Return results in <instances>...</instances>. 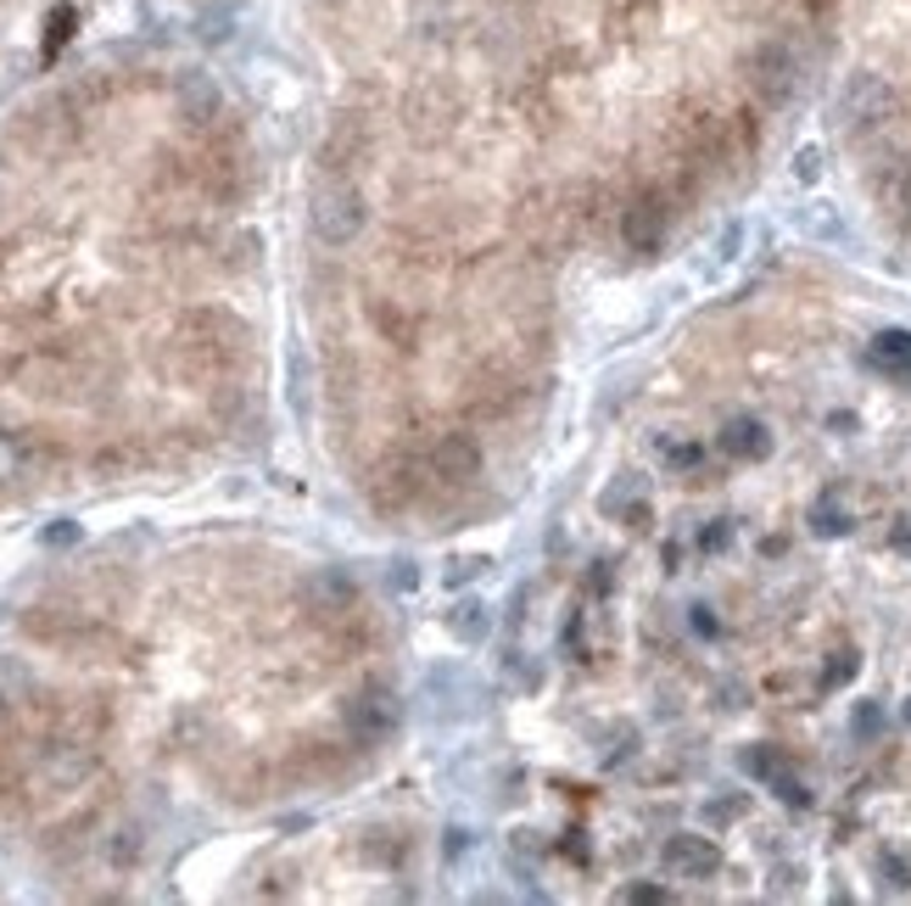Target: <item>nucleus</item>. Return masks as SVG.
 <instances>
[{
    "mask_svg": "<svg viewBox=\"0 0 911 906\" xmlns=\"http://www.w3.org/2000/svg\"><path fill=\"white\" fill-rule=\"evenodd\" d=\"M341 728H347V739L363 745V750L392 745L398 728H403V699H398V688H392V683H363V688H352L347 705H341Z\"/></svg>",
    "mask_w": 911,
    "mask_h": 906,
    "instance_id": "f257e3e1",
    "label": "nucleus"
},
{
    "mask_svg": "<svg viewBox=\"0 0 911 906\" xmlns=\"http://www.w3.org/2000/svg\"><path fill=\"white\" fill-rule=\"evenodd\" d=\"M739 67H744V84L761 107H788L799 96V51L788 40H755Z\"/></svg>",
    "mask_w": 911,
    "mask_h": 906,
    "instance_id": "f03ea898",
    "label": "nucleus"
},
{
    "mask_svg": "<svg viewBox=\"0 0 911 906\" xmlns=\"http://www.w3.org/2000/svg\"><path fill=\"white\" fill-rule=\"evenodd\" d=\"M308 224L325 246H347L363 235V224H370V208H363V191L352 186V179H319L314 197H308Z\"/></svg>",
    "mask_w": 911,
    "mask_h": 906,
    "instance_id": "7ed1b4c3",
    "label": "nucleus"
},
{
    "mask_svg": "<svg viewBox=\"0 0 911 906\" xmlns=\"http://www.w3.org/2000/svg\"><path fill=\"white\" fill-rule=\"evenodd\" d=\"M894 84L883 73H850V84L839 89V124L850 135H872L894 118Z\"/></svg>",
    "mask_w": 911,
    "mask_h": 906,
    "instance_id": "20e7f679",
    "label": "nucleus"
},
{
    "mask_svg": "<svg viewBox=\"0 0 911 906\" xmlns=\"http://www.w3.org/2000/svg\"><path fill=\"white\" fill-rule=\"evenodd\" d=\"M56 447L29 425H0V487H29L51 471Z\"/></svg>",
    "mask_w": 911,
    "mask_h": 906,
    "instance_id": "39448f33",
    "label": "nucleus"
},
{
    "mask_svg": "<svg viewBox=\"0 0 911 906\" xmlns=\"http://www.w3.org/2000/svg\"><path fill=\"white\" fill-rule=\"evenodd\" d=\"M666 230H671V208H666V197L660 191H637L626 208H621V241L632 246V252H660L666 246Z\"/></svg>",
    "mask_w": 911,
    "mask_h": 906,
    "instance_id": "423d86ee",
    "label": "nucleus"
},
{
    "mask_svg": "<svg viewBox=\"0 0 911 906\" xmlns=\"http://www.w3.org/2000/svg\"><path fill=\"white\" fill-rule=\"evenodd\" d=\"M425 465H431V476H436L442 487H465V482L481 476V442L465 436V431H447V436H436V447L425 453Z\"/></svg>",
    "mask_w": 911,
    "mask_h": 906,
    "instance_id": "0eeeda50",
    "label": "nucleus"
},
{
    "mask_svg": "<svg viewBox=\"0 0 911 906\" xmlns=\"http://www.w3.org/2000/svg\"><path fill=\"white\" fill-rule=\"evenodd\" d=\"M660 862L671 878H716L721 873V851L710 834H671L660 845Z\"/></svg>",
    "mask_w": 911,
    "mask_h": 906,
    "instance_id": "6e6552de",
    "label": "nucleus"
},
{
    "mask_svg": "<svg viewBox=\"0 0 911 906\" xmlns=\"http://www.w3.org/2000/svg\"><path fill=\"white\" fill-rule=\"evenodd\" d=\"M716 442H721L727 460H744V465H761L766 453H772V431H766L761 414H733V420L716 431Z\"/></svg>",
    "mask_w": 911,
    "mask_h": 906,
    "instance_id": "1a4fd4ad",
    "label": "nucleus"
},
{
    "mask_svg": "<svg viewBox=\"0 0 911 906\" xmlns=\"http://www.w3.org/2000/svg\"><path fill=\"white\" fill-rule=\"evenodd\" d=\"M303 599H308L314 615H347V610L358 604V582H352L341 566H325V571H314V577L303 582Z\"/></svg>",
    "mask_w": 911,
    "mask_h": 906,
    "instance_id": "9d476101",
    "label": "nucleus"
},
{
    "mask_svg": "<svg viewBox=\"0 0 911 906\" xmlns=\"http://www.w3.org/2000/svg\"><path fill=\"white\" fill-rule=\"evenodd\" d=\"M34 688H40V677H34V666L23 655H0V721H12L18 710H29Z\"/></svg>",
    "mask_w": 911,
    "mask_h": 906,
    "instance_id": "9b49d317",
    "label": "nucleus"
},
{
    "mask_svg": "<svg viewBox=\"0 0 911 906\" xmlns=\"http://www.w3.org/2000/svg\"><path fill=\"white\" fill-rule=\"evenodd\" d=\"M872 370H883V376H894V381H911V330H883V336H872Z\"/></svg>",
    "mask_w": 911,
    "mask_h": 906,
    "instance_id": "f8f14e48",
    "label": "nucleus"
},
{
    "mask_svg": "<svg viewBox=\"0 0 911 906\" xmlns=\"http://www.w3.org/2000/svg\"><path fill=\"white\" fill-rule=\"evenodd\" d=\"M447 632L459 644H487V632H492V610L481 604V599H459L447 610Z\"/></svg>",
    "mask_w": 911,
    "mask_h": 906,
    "instance_id": "ddd939ff",
    "label": "nucleus"
},
{
    "mask_svg": "<svg viewBox=\"0 0 911 906\" xmlns=\"http://www.w3.org/2000/svg\"><path fill=\"white\" fill-rule=\"evenodd\" d=\"M850 509L839 504V493H823V498H816V509H811V531L816 537H850Z\"/></svg>",
    "mask_w": 911,
    "mask_h": 906,
    "instance_id": "4468645a",
    "label": "nucleus"
},
{
    "mask_svg": "<svg viewBox=\"0 0 911 906\" xmlns=\"http://www.w3.org/2000/svg\"><path fill=\"white\" fill-rule=\"evenodd\" d=\"M856 672H861V650H834L828 655V666H823V677H816V688L823 694H834V688H845V683H856Z\"/></svg>",
    "mask_w": 911,
    "mask_h": 906,
    "instance_id": "2eb2a0df",
    "label": "nucleus"
},
{
    "mask_svg": "<svg viewBox=\"0 0 911 906\" xmlns=\"http://www.w3.org/2000/svg\"><path fill=\"white\" fill-rule=\"evenodd\" d=\"M739 767H744V778H755V783H772L788 761H783V750L777 745H750L744 756H739Z\"/></svg>",
    "mask_w": 911,
    "mask_h": 906,
    "instance_id": "dca6fc26",
    "label": "nucleus"
},
{
    "mask_svg": "<svg viewBox=\"0 0 911 906\" xmlns=\"http://www.w3.org/2000/svg\"><path fill=\"white\" fill-rule=\"evenodd\" d=\"M632 756H637V728H632V721H615V728L604 734V745H598V761L604 767H621Z\"/></svg>",
    "mask_w": 911,
    "mask_h": 906,
    "instance_id": "f3484780",
    "label": "nucleus"
},
{
    "mask_svg": "<svg viewBox=\"0 0 911 906\" xmlns=\"http://www.w3.org/2000/svg\"><path fill=\"white\" fill-rule=\"evenodd\" d=\"M504 677H509L520 694H542V666H537L526 650H509V655H504Z\"/></svg>",
    "mask_w": 911,
    "mask_h": 906,
    "instance_id": "a211bd4d",
    "label": "nucleus"
},
{
    "mask_svg": "<svg viewBox=\"0 0 911 906\" xmlns=\"http://www.w3.org/2000/svg\"><path fill=\"white\" fill-rule=\"evenodd\" d=\"M878 878H883L889 889L911 895V851H894V845H883V851H878Z\"/></svg>",
    "mask_w": 911,
    "mask_h": 906,
    "instance_id": "6ab92c4d",
    "label": "nucleus"
},
{
    "mask_svg": "<svg viewBox=\"0 0 911 906\" xmlns=\"http://www.w3.org/2000/svg\"><path fill=\"white\" fill-rule=\"evenodd\" d=\"M883 728H889V716H883V705H878V699H861V705L850 710V734H856L861 745L883 739Z\"/></svg>",
    "mask_w": 911,
    "mask_h": 906,
    "instance_id": "aec40b11",
    "label": "nucleus"
},
{
    "mask_svg": "<svg viewBox=\"0 0 911 906\" xmlns=\"http://www.w3.org/2000/svg\"><path fill=\"white\" fill-rule=\"evenodd\" d=\"M179 107H186V118H208L219 107V89L208 78H186L179 84Z\"/></svg>",
    "mask_w": 911,
    "mask_h": 906,
    "instance_id": "412c9836",
    "label": "nucleus"
},
{
    "mask_svg": "<svg viewBox=\"0 0 911 906\" xmlns=\"http://www.w3.org/2000/svg\"><path fill=\"white\" fill-rule=\"evenodd\" d=\"M766 789H772V794H777L783 805H794V811H805V805H811V789H805V783H799V778H794L788 767H783V772H777V778H772Z\"/></svg>",
    "mask_w": 911,
    "mask_h": 906,
    "instance_id": "4be33fe9",
    "label": "nucleus"
},
{
    "mask_svg": "<svg viewBox=\"0 0 911 906\" xmlns=\"http://www.w3.org/2000/svg\"><path fill=\"white\" fill-rule=\"evenodd\" d=\"M739 818H744V794H721V800L705 805V823L710 829H727V823H739Z\"/></svg>",
    "mask_w": 911,
    "mask_h": 906,
    "instance_id": "5701e85b",
    "label": "nucleus"
},
{
    "mask_svg": "<svg viewBox=\"0 0 911 906\" xmlns=\"http://www.w3.org/2000/svg\"><path fill=\"white\" fill-rule=\"evenodd\" d=\"M727 542H733V520L721 515V520H710V526L699 531V555H721Z\"/></svg>",
    "mask_w": 911,
    "mask_h": 906,
    "instance_id": "b1692460",
    "label": "nucleus"
},
{
    "mask_svg": "<svg viewBox=\"0 0 911 906\" xmlns=\"http://www.w3.org/2000/svg\"><path fill=\"white\" fill-rule=\"evenodd\" d=\"M666 465H671V471H699V465H705V447H699V442H671V447H666Z\"/></svg>",
    "mask_w": 911,
    "mask_h": 906,
    "instance_id": "393cba45",
    "label": "nucleus"
},
{
    "mask_svg": "<svg viewBox=\"0 0 911 906\" xmlns=\"http://www.w3.org/2000/svg\"><path fill=\"white\" fill-rule=\"evenodd\" d=\"M688 626L699 632V639H721V621L710 615V604H693V610H688Z\"/></svg>",
    "mask_w": 911,
    "mask_h": 906,
    "instance_id": "a878e982",
    "label": "nucleus"
},
{
    "mask_svg": "<svg viewBox=\"0 0 911 906\" xmlns=\"http://www.w3.org/2000/svg\"><path fill=\"white\" fill-rule=\"evenodd\" d=\"M794 173H799V179H805V186H811V179H816V173H823V151H816V146H805V151L794 157Z\"/></svg>",
    "mask_w": 911,
    "mask_h": 906,
    "instance_id": "bb28decb",
    "label": "nucleus"
},
{
    "mask_svg": "<svg viewBox=\"0 0 911 906\" xmlns=\"http://www.w3.org/2000/svg\"><path fill=\"white\" fill-rule=\"evenodd\" d=\"M615 588V566L610 560H593V571H587V593H610Z\"/></svg>",
    "mask_w": 911,
    "mask_h": 906,
    "instance_id": "cd10ccee",
    "label": "nucleus"
},
{
    "mask_svg": "<svg viewBox=\"0 0 911 906\" xmlns=\"http://www.w3.org/2000/svg\"><path fill=\"white\" fill-rule=\"evenodd\" d=\"M621 895H626V900H671V889H666V884H626Z\"/></svg>",
    "mask_w": 911,
    "mask_h": 906,
    "instance_id": "c85d7f7f",
    "label": "nucleus"
},
{
    "mask_svg": "<svg viewBox=\"0 0 911 906\" xmlns=\"http://www.w3.org/2000/svg\"><path fill=\"white\" fill-rule=\"evenodd\" d=\"M481 566H487L481 555H476V560H470V555H465V560H453V566H447V582H470V577H476Z\"/></svg>",
    "mask_w": 911,
    "mask_h": 906,
    "instance_id": "c756f323",
    "label": "nucleus"
},
{
    "mask_svg": "<svg viewBox=\"0 0 911 906\" xmlns=\"http://www.w3.org/2000/svg\"><path fill=\"white\" fill-rule=\"evenodd\" d=\"M889 542H894V549H900V555H911V526H905V520H900V526H894V531H889Z\"/></svg>",
    "mask_w": 911,
    "mask_h": 906,
    "instance_id": "7c9ffc66",
    "label": "nucleus"
},
{
    "mask_svg": "<svg viewBox=\"0 0 911 906\" xmlns=\"http://www.w3.org/2000/svg\"><path fill=\"white\" fill-rule=\"evenodd\" d=\"M900 202H905V224H911V186H905V197H900Z\"/></svg>",
    "mask_w": 911,
    "mask_h": 906,
    "instance_id": "2f4dec72",
    "label": "nucleus"
},
{
    "mask_svg": "<svg viewBox=\"0 0 911 906\" xmlns=\"http://www.w3.org/2000/svg\"><path fill=\"white\" fill-rule=\"evenodd\" d=\"M900 716H905V728H911V699H905V710H900Z\"/></svg>",
    "mask_w": 911,
    "mask_h": 906,
    "instance_id": "473e14b6",
    "label": "nucleus"
}]
</instances>
